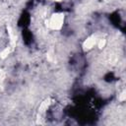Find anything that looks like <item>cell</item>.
Here are the masks:
<instances>
[{
  "mask_svg": "<svg viewBox=\"0 0 126 126\" xmlns=\"http://www.w3.org/2000/svg\"><path fill=\"white\" fill-rule=\"evenodd\" d=\"M62 24H63V16L60 14L52 15L47 21L48 27L52 30H59L62 27Z\"/></svg>",
  "mask_w": 126,
  "mask_h": 126,
  "instance_id": "6da1fadb",
  "label": "cell"
},
{
  "mask_svg": "<svg viewBox=\"0 0 126 126\" xmlns=\"http://www.w3.org/2000/svg\"><path fill=\"white\" fill-rule=\"evenodd\" d=\"M52 1H61V0H52Z\"/></svg>",
  "mask_w": 126,
  "mask_h": 126,
  "instance_id": "7a4b0ae2",
  "label": "cell"
}]
</instances>
